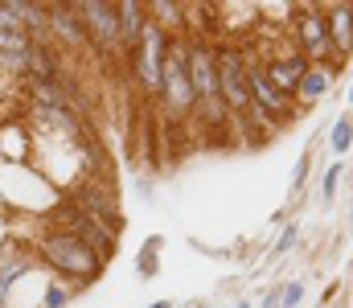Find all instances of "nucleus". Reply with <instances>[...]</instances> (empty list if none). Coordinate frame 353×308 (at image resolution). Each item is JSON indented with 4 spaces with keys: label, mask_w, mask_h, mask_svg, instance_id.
Wrapping results in <instances>:
<instances>
[{
    "label": "nucleus",
    "mask_w": 353,
    "mask_h": 308,
    "mask_svg": "<svg viewBox=\"0 0 353 308\" xmlns=\"http://www.w3.org/2000/svg\"><path fill=\"white\" fill-rule=\"evenodd\" d=\"M29 251H33L37 263H46V271H54L58 280H70L74 292L94 288L107 271V259L99 251H90L79 234L54 230V226H41V234L29 243Z\"/></svg>",
    "instance_id": "nucleus-1"
},
{
    "label": "nucleus",
    "mask_w": 353,
    "mask_h": 308,
    "mask_svg": "<svg viewBox=\"0 0 353 308\" xmlns=\"http://www.w3.org/2000/svg\"><path fill=\"white\" fill-rule=\"evenodd\" d=\"M214 50H218V41H210V37H193L189 45H185V62H189V83H193V115L205 123V127H222L226 119H230V111H226V103L218 95V62H214Z\"/></svg>",
    "instance_id": "nucleus-2"
},
{
    "label": "nucleus",
    "mask_w": 353,
    "mask_h": 308,
    "mask_svg": "<svg viewBox=\"0 0 353 308\" xmlns=\"http://www.w3.org/2000/svg\"><path fill=\"white\" fill-rule=\"evenodd\" d=\"M169 41H173V33H169V29H161V25L148 17V25H144V33H140V45L128 54V62H132V70H136V83H140V91H144L148 99H161Z\"/></svg>",
    "instance_id": "nucleus-3"
},
{
    "label": "nucleus",
    "mask_w": 353,
    "mask_h": 308,
    "mask_svg": "<svg viewBox=\"0 0 353 308\" xmlns=\"http://www.w3.org/2000/svg\"><path fill=\"white\" fill-rule=\"evenodd\" d=\"M214 62H218V95L226 103L230 119H243L251 111V91H247V50L226 41L214 50Z\"/></svg>",
    "instance_id": "nucleus-4"
},
{
    "label": "nucleus",
    "mask_w": 353,
    "mask_h": 308,
    "mask_svg": "<svg viewBox=\"0 0 353 308\" xmlns=\"http://www.w3.org/2000/svg\"><path fill=\"white\" fill-rule=\"evenodd\" d=\"M185 37L169 41V54H165V83H161V103L169 111V119H189L193 115V83H189V62H185Z\"/></svg>",
    "instance_id": "nucleus-5"
},
{
    "label": "nucleus",
    "mask_w": 353,
    "mask_h": 308,
    "mask_svg": "<svg viewBox=\"0 0 353 308\" xmlns=\"http://www.w3.org/2000/svg\"><path fill=\"white\" fill-rule=\"evenodd\" d=\"M74 12L99 54H119V12L115 0H74Z\"/></svg>",
    "instance_id": "nucleus-6"
},
{
    "label": "nucleus",
    "mask_w": 353,
    "mask_h": 308,
    "mask_svg": "<svg viewBox=\"0 0 353 308\" xmlns=\"http://www.w3.org/2000/svg\"><path fill=\"white\" fill-rule=\"evenodd\" d=\"M296 41L300 54L316 66V62H333V41H329V21H325V4H296Z\"/></svg>",
    "instance_id": "nucleus-7"
},
{
    "label": "nucleus",
    "mask_w": 353,
    "mask_h": 308,
    "mask_svg": "<svg viewBox=\"0 0 353 308\" xmlns=\"http://www.w3.org/2000/svg\"><path fill=\"white\" fill-rule=\"evenodd\" d=\"M243 50H247V91H251V103L263 111L271 123H288V119L296 115L292 99L271 87V79L263 74V62L255 58V50H251V45H243Z\"/></svg>",
    "instance_id": "nucleus-8"
},
{
    "label": "nucleus",
    "mask_w": 353,
    "mask_h": 308,
    "mask_svg": "<svg viewBox=\"0 0 353 308\" xmlns=\"http://www.w3.org/2000/svg\"><path fill=\"white\" fill-rule=\"evenodd\" d=\"M308 58L300 54V50H283V54H271V58H263V74L271 79V87L275 91H283L288 99L296 95V87H300V79L308 74Z\"/></svg>",
    "instance_id": "nucleus-9"
},
{
    "label": "nucleus",
    "mask_w": 353,
    "mask_h": 308,
    "mask_svg": "<svg viewBox=\"0 0 353 308\" xmlns=\"http://www.w3.org/2000/svg\"><path fill=\"white\" fill-rule=\"evenodd\" d=\"M46 37L62 41L66 50H83L87 45V29H83L74 4H46Z\"/></svg>",
    "instance_id": "nucleus-10"
},
{
    "label": "nucleus",
    "mask_w": 353,
    "mask_h": 308,
    "mask_svg": "<svg viewBox=\"0 0 353 308\" xmlns=\"http://www.w3.org/2000/svg\"><path fill=\"white\" fill-rule=\"evenodd\" d=\"M325 21H329V41H333V62L341 66L353 54V4L350 0L325 4Z\"/></svg>",
    "instance_id": "nucleus-11"
},
{
    "label": "nucleus",
    "mask_w": 353,
    "mask_h": 308,
    "mask_svg": "<svg viewBox=\"0 0 353 308\" xmlns=\"http://www.w3.org/2000/svg\"><path fill=\"white\" fill-rule=\"evenodd\" d=\"M333 79H337V62H316V66H308V74L300 79V87H296V95H292V107H296V111L316 107V103L333 91Z\"/></svg>",
    "instance_id": "nucleus-12"
},
{
    "label": "nucleus",
    "mask_w": 353,
    "mask_h": 308,
    "mask_svg": "<svg viewBox=\"0 0 353 308\" xmlns=\"http://www.w3.org/2000/svg\"><path fill=\"white\" fill-rule=\"evenodd\" d=\"M115 12H119V54L128 58V54L140 45V33H144V25H148V4H140V0H119Z\"/></svg>",
    "instance_id": "nucleus-13"
},
{
    "label": "nucleus",
    "mask_w": 353,
    "mask_h": 308,
    "mask_svg": "<svg viewBox=\"0 0 353 308\" xmlns=\"http://www.w3.org/2000/svg\"><path fill=\"white\" fill-rule=\"evenodd\" d=\"M350 148H353V115H337L333 132H329V152L341 161V156H350Z\"/></svg>",
    "instance_id": "nucleus-14"
},
{
    "label": "nucleus",
    "mask_w": 353,
    "mask_h": 308,
    "mask_svg": "<svg viewBox=\"0 0 353 308\" xmlns=\"http://www.w3.org/2000/svg\"><path fill=\"white\" fill-rule=\"evenodd\" d=\"M148 17H152L161 29L173 33L176 25L185 21V4H176V0H152V4H148Z\"/></svg>",
    "instance_id": "nucleus-15"
},
{
    "label": "nucleus",
    "mask_w": 353,
    "mask_h": 308,
    "mask_svg": "<svg viewBox=\"0 0 353 308\" xmlns=\"http://www.w3.org/2000/svg\"><path fill=\"white\" fill-rule=\"evenodd\" d=\"M74 296H79V292H74L70 284H62V280H46V284H41V305L37 308H70Z\"/></svg>",
    "instance_id": "nucleus-16"
},
{
    "label": "nucleus",
    "mask_w": 353,
    "mask_h": 308,
    "mask_svg": "<svg viewBox=\"0 0 353 308\" xmlns=\"http://www.w3.org/2000/svg\"><path fill=\"white\" fill-rule=\"evenodd\" d=\"M345 177V169H341V161H333L329 169H325V177H321V205H333L337 198V181Z\"/></svg>",
    "instance_id": "nucleus-17"
},
{
    "label": "nucleus",
    "mask_w": 353,
    "mask_h": 308,
    "mask_svg": "<svg viewBox=\"0 0 353 308\" xmlns=\"http://www.w3.org/2000/svg\"><path fill=\"white\" fill-rule=\"evenodd\" d=\"M304 296H308V284H304V280H288V284H279V308H300L304 305Z\"/></svg>",
    "instance_id": "nucleus-18"
},
{
    "label": "nucleus",
    "mask_w": 353,
    "mask_h": 308,
    "mask_svg": "<svg viewBox=\"0 0 353 308\" xmlns=\"http://www.w3.org/2000/svg\"><path fill=\"white\" fill-rule=\"evenodd\" d=\"M136 271H140V280H157V276H161V255L148 251V247H140V255H136Z\"/></svg>",
    "instance_id": "nucleus-19"
},
{
    "label": "nucleus",
    "mask_w": 353,
    "mask_h": 308,
    "mask_svg": "<svg viewBox=\"0 0 353 308\" xmlns=\"http://www.w3.org/2000/svg\"><path fill=\"white\" fill-rule=\"evenodd\" d=\"M296 243H300V226H296V222H283V230L275 234V243H271V251H275V255H288V251H292Z\"/></svg>",
    "instance_id": "nucleus-20"
},
{
    "label": "nucleus",
    "mask_w": 353,
    "mask_h": 308,
    "mask_svg": "<svg viewBox=\"0 0 353 308\" xmlns=\"http://www.w3.org/2000/svg\"><path fill=\"white\" fill-rule=\"evenodd\" d=\"M308 173H312V156L304 152V156L296 161V169H292V198H300V194H304V185H308Z\"/></svg>",
    "instance_id": "nucleus-21"
},
{
    "label": "nucleus",
    "mask_w": 353,
    "mask_h": 308,
    "mask_svg": "<svg viewBox=\"0 0 353 308\" xmlns=\"http://www.w3.org/2000/svg\"><path fill=\"white\" fill-rule=\"evenodd\" d=\"M144 247H148V251H157V255H161V247H165V234H148V238H144Z\"/></svg>",
    "instance_id": "nucleus-22"
},
{
    "label": "nucleus",
    "mask_w": 353,
    "mask_h": 308,
    "mask_svg": "<svg viewBox=\"0 0 353 308\" xmlns=\"http://www.w3.org/2000/svg\"><path fill=\"white\" fill-rule=\"evenodd\" d=\"M263 308H279V288H271V292H263Z\"/></svg>",
    "instance_id": "nucleus-23"
},
{
    "label": "nucleus",
    "mask_w": 353,
    "mask_h": 308,
    "mask_svg": "<svg viewBox=\"0 0 353 308\" xmlns=\"http://www.w3.org/2000/svg\"><path fill=\"white\" fill-rule=\"evenodd\" d=\"M144 308H173V300H152V305H144Z\"/></svg>",
    "instance_id": "nucleus-24"
},
{
    "label": "nucleus",
    "mask_w": 353,
    "mask_h": 308,
    "mask_svg": "<svg viewBox=\"0 0 353 308\" xmlns=\"http://www.w3.org/2000/svg\"><path fill=\"white\" fill-rule=\"evenodd\" d=\"M234 308H251V300H239V305H234Z\"/></svg>",
    "instance_id": "nucleus-25"
},
{
    "label": "nucleus",
    "mask_w": 353,
    "mask_h": 308,
    "mask_svg": "<svg viewBox=\"0 0 353 308\" xmlns=\"http://www.w3.org/2000/svg\"><path fill=\"white\" fill-rule=\"evenodd\" d=\"M350 222H353V202H350Z\"/></svg>",
    "instance_id": "nucleus-26"
},
{
    "label": "nucleus",
    "mask_w": 353,
    "mask_h": 308,
    "mask_svg": "<svg viewBox=\"0 0 353 308\" xmlns=\"http://www.w3.org/2000/svg\"><path fill=\"white\" fill-rule=\"evenodd\" d=\"M350 107H353V87H350Z\"/></svg>",
    "instance_id": "nucleus-27"
}]
</instances>
